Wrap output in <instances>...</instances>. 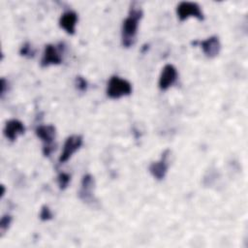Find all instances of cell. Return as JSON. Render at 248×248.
<instances>
[{
	"mask_svg": "<svg viewBox=\"0 0 248 248\" xmlns=\"http://www.w3.org/2000/svg\"><path fill=\"white\" fill-rule=\"evenodd\" d=\"M170 154V149H166L162 153L161 159L157 162L151 163L149 166V171H150L151 175L154 178H156L157 180H162L166 176V173H167L168 168H169L168 159H169Z\"/></svg>",
	"mask_w": 248,
	"mask_h": 248,
	"instance_id": "52a82bcc",
	"label": "cell"
},
{
	"mask_svg": "<svg viewBox=\"0 0 248 248\" xmlns=\"http://www.w3.org/2000/svg\"><path fill=\"white\" fill-rule=\"evenodd\" d=\"M77 22L78 15L74 11L65 12L63 15H61L59 18V26L70 35H73L75 33Z\"/></svg>",
	"mask_w": 248,
	"mask_h": 248,
	"instance_id": "7c38bea8",
	"label": "cell"
},
{
	"mask_svg": "<svg viewBox=\"0 0 248 248\" xmlns=\"http://www.w3.org/2000/svg\"><path fill=\"white\" fill-rule=\"evenodd\" d=\"M176 14L180 21H184L191 16L196 17L201 21L204 19L201 7L199 6V4L195 2H188V1L180 2L176 7Z\"/></svg>",
	"mask_w": 248,
	"mask_h": 248,
	"instance_id": "277c9868",
	"label": "cell"
},
{
	"mask_svg": "<svg viewBox=\"0 0 248 248\" xmlns=\"http://www.w3.org/2000/svg\"><path fill=\"white\" fill-rule=\"evenodd\" d=\"M197 44L200 45L203 53L208 58L216 57L219 54L220 49H221L220 40L217 36H211V37H209V38H207L203 41L193 43V45H197Z\"/></svg>",
	"mask_w": 248,
	"mask_h": 248,
	"instance_id": "30bf717a",
	"label": "cell"
},
{
	"mask_svg": "<svg viewBox=\"0 0 248 248\" xmlns=\"http://www.w3.org/2000/svg\"><path fill=\"white\" fill-rule=\"evenodd\" d=\"M62 62L61 47L58 48L56 46L48 44L45 46L43 57L41 60L42 67H47L49 65H58Z\"/></svg>",
	"mask_w": 248,
	"mask_h": 248,
	"instance_id": "ba28073f",
	"label": "cell"
},
{
	"mask_svg": "<svg viewBox=\"0 0 248 248\" xmlns=\"http://www.w3.org/2000/svg\"><path fill=\"white\" fill-rule=\"evenodd\" d=\"M71 181V175L67 172H60L57 176V182H58V186L61 190H64L67 188V186L69 185Z\"/></svg>",
	"mask_w": 248,
	"mask_h": 248,
	"instance_id": "4fadbf2b",
	"label": "cell"
},
{
	"mask_svg": "<svg viewBox=\"0 0 248 248\" xmlns=\"http://www.w3.org/2000/svg\"><path fill=\"white\" fill-rule=\"evenodd\" d=\"M142 10L137 3H132L129 9V15L124 19L122 24L121 39L122 45L125 47L132 46L136 42L139 22L142 17Z\"/></svg>",
	"mask_w": 248,
	"mask_h": 248,
	"instance_id": "6da1fadb",
	"label": "cell"
},
{
	"mask_svg": "<svg viewBox=\"0 0 248 248\" xmlns=\"http://www.w3.org/2000/svg\"><path fill=\"white\" fill-rule=\"evenodd\" d=\"M19 53H20L22 56H25V57H27V58H32V57H34V55H35V50L33 49V47L31 46V45H30L29 43H25V44L20 47Z\"/></svg>",
	"mask_w": 248,
	"mask_h": 248,
	"instance_id": "9a60e30c",
	"label": "cell"
},
{
	"mask_svg": "<svg viewBox=\"0 0 248 248\" xmlns=\"http://www.w3.org/2000/svg\"><path fill=\"white\" fill-rule=\"evenodd\" d=\"M94 188H95V179L94 177L87 173L82 176L80 182V188L78 190V198L87 204L93 205L97 203V200L94 196Z\"/></svg>",
	"mask_w": 248,
	"mask_h": 248,
	"instance_id": "5b68a950",
	"label": "cell"
},
{
	"mask_svg": "<svg viewBox=\"0 0 248 248\" xmlns=\"http://www.w3.org/2000/svg\"><path fill=\"white\" fill-rule=\"evenodd\" d=\"M7 87H8V82L6 81L5 78H1V97L4 96Z\"/></svg>",
	"mask_w": 248,
	"mask_h": 248,
	"instance_id": "ac0fdd59",
	"label": "cell"
},
{
	"mask_svg": "<svg viewBox=\"0 0 248 248\" xmlns=\"http://www.w3.org/2000/svg\"><path fill=\"white\" fill-rule=\"evenodd\" d=\"M52 212L49 209V207L47 205H43L41 207V212H40V219L42 221H48L50 219H52Z\"/></svg>",
	"mask_w": 248,
	"mask_h": 248,
	"instance_id": "e0dca14e",
	"label": "cell"
},
{
	"mask_svg": "<svg viewBox=\"0 0 248 248\" xmlns=\"http://www.w3.org/2000/svg\"><path fill=\"white\" fill-rule=\"evenodd\" d=\"M178 74L176 68L171 64H167L162 69L159 78V88L163 91L170 88L177 79Z\"/></svg>",
	"mask_w": 248,
	"mask_h": 248,
	"instance_id": "9c48e42d",
	"label": "cell"
},
{
	"mask_svg": "<svg viewBox=\"0 0 248 248\" xmlns=\"http://www.w3.org/2000/svg\"><path fill=\"white\" fill-rule=\"evenodd\" d=\"M75 84H76V87L77 89L79 91V92H85L87 90V86H88V83L86 81V79L83 78V77H77L76 78V80H75Z\"/></svg>",
	"mask_w": 248,
	"mask_h": 248,
	"instance_id": "2e32d148",
	"label": "cell"
},
{
	"mask_svg": "<svg viewBox=\"0 0 248 248\" xmlns=\"http://www.w3.org/2000/svg\"><path fill=\"white\" fill-rule=\"evenodd\" d=\"M12 223V216L9 215V214H6L4 215L2 218H1V221H0V232H1V235H3L9 229L10 225Z\"/></svg>",
	"mask_w": 248,
	"mask_h": 248,
	"instance_id": "5bb4252c",
	"label": "cell"
},
{
	"mask_svg": "<svg viewBox=\"0 0 248 248\" xmlns=\"http://www.w3.org/2000/svg\"><path fill=\"white\" fill-rule=\"evenodd\" d=\"M81 145H82V137L81 136L74 135V136L68 137L64 142L63 150L58 159L59 164L66 163L72 157V155L80 148Z\"/></svg>",
	"mask_w": 248,
	"mask_h": 248,
	"instance_id": "8992f818",
	"label": "cell"
},
{
	"mask_svg": "<svg viewBox=\"0 0 248 248\" xmlns=\"http://www.w3.org/2000/svg\"><path fill=\"white\" fill-rule=\"evenodd\" d=\"M36 136L42 140L43 145V154L46 157H48L55 148L54 140L56 136V129L53 125H39L35 129Z\"/></svg>",
	"mask_w": 248,
	"mask_h": 248,
	"instance_id": "3957f363",
	"label": "cell"
},
{
	"mask_svg": "<svg viewBox=\"0 0 248 248\" xmlns=\"http://www.w3.org/2000/svg\"><path fill=\"white\" fill-rule=\"evenodd\" d=\"M131 93L132 85L127 79L117 76H112L109 78L107 87V95L108 98L119 99L123 96H128Z\"/></svg>",
	"mask_w": 248,
	"mask_h": 248,
	"instance_id": "7a4b0ae2",
	"label": "cell"
},
{
	"mask_svg": "<svg viewBox=\"0 0 248 248\" xmlns=\"http://www.w3.org/2000/svg\"><path fill=\"white\" fill-rule=\"evenodd\" d=\"M25 132V127L23 123L17 119H11L6 122L3 133L4 136L11 141L16 140L19 135H22Z\"/></svg>",
	"mask_w": 248,
	"mask_h": 248,
	"instance_id": "8fae6325",
	"label": "cell"
}]
</instances>
